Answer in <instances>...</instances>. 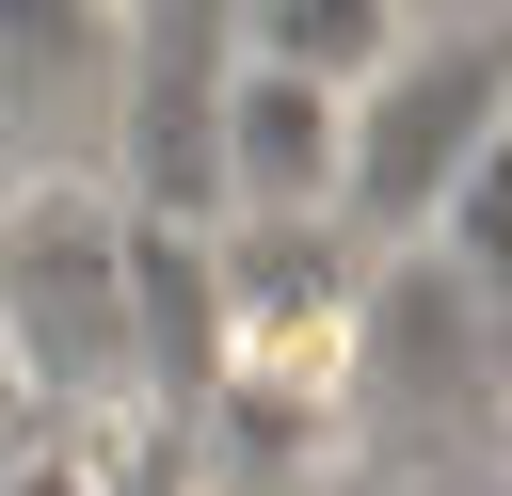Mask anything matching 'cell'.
Returning a JSON list of instances; mask_svg holds the SVG:
<instances>
[{"mask_svg": "<svg viewBox=\"0 0 512 496\" xmlns=\"http://www.w3.org/2000/svg\"><path fill=\"white\" fill-rule=\"evenodd\" d=\"M0 368L48 416L144 400V320H128V192L112 176H16L0 192Z\"/></svg>", "mask_w": 512, "mask_h": 496, "instance_id": "cell-1", "label": "cell"}, {"mask_svg": "<svg viewBox=\"0 0 512 496\" xmlns=\"http://www.w3.org/2000/svg\"><path fill=\"white\" fill-rule=\"evenodd\" d=\"M336 176H352V96L272 48H224V208H336Z\"/></svg>", "mask_w": 512, "mask_h": 496, "instance_id": "cell-4", "label": "cell"}, {"mask_svg": "<svg viewBox=\"0 0 512 496\" xmlns=\"http://www.w3.org/2000/svg\"><path fill=\"white\" fill-rule=\"evenodd\" d=\"M0 464H16V368H0Z\"/></svg>", "mask_w": 512, "mask_h": 496, "instance_id": "cell-10", "label": "cell"}, {"mask_svg": "<svg viewBox=\"0 0 512 496\" xmlns=\"http://www.w3.org/2000/svg\"><path fill=\"white\" fill-rule=\"evenodd\" d=\"M0 192H16V176H0Z\"/></svg>", "mask_w": 512, "mask_h": 496, "instance_id": "cell-13", "label": "cell"}, {"mask_svg": "<svg viewBox=\"0 0 512 496\" xmlns=\"http://www.w3.org/2000/svg\"><path fill=\"white\" fill-rule=\"evenodd\" d=\"M400 32H416L400 0H240V48H272V64L336 80V96H352V80H368V64L400 48Z\"/></svg>", "mask_w": 512, "mask_h": 496, "instance_id": "cell-7", "label": "cell"}, {"mask_svg": "<svg viewBox=\"0 0 512 496\" xmlns=\"http://www.w3.org/2000/svg\"><path fill=\"white\" fill-rule=\"evenodd\" d=\"M112 112H128L112 192H128V208L208 224V208H224V48H208V16H192V0H176V16H144V48H128Z\"/></svg>", "mask_w": 512, "mask_h": 496, "instance_id": "cell-3", "label": "cell"}, {"mask_svg": "<svg viewBox=\"0 0 512 496\" xmlns=\"http://www.w3.org/2000/svg\"><path fill=\"white\" fill-rule=\"evenodd\" d=\"M496 112H512V32H496V16L400 32V48L352 80V176H336V208H352V224H448V192H464V160L496 144Z\"/></svg>", "mask_w": 512, "mask_h": 496, "instance_id": "cell-2", "label": "cell"}, {"mask_svg": "<svg viewBox=\"0 0 512 496\" xmlns=\"http://www.w3.org/2000/svg\"><path fill=\"white\" fill-rule=\"evenodd\" d=\"M448 16H512V0H448Z\"/></svg>", "mask_w": 512, "mask_h": 496, "instance_id": "cell-11", "label": "cell"}, {"mask_svg": "<svg viewBox=\"0 0 512 496\" xmlns=\"http://www.w3.org/2000/svg\"><path fill=\"white\" fill-rule=\"evenodd\" d=\"M128 320H144V400H208L224 352H240V288H224V240L176 224V208H128Z\"/></svg>", "mask_w": 512, "mask_h": 496, "instance_id": "cell-5", "label": "cell"}, {"mask_svg": "<svg viewBox=\"0 0 512 496\" xmlns=\"http://www.w3.org/2000/svg\"><path fill=\"white\" fill-rule=\"evenodd\" d=\"M448 320H464V256H416V272L368 304V368H384L400 400H432V384L464 368V352H448Z\"/></svg>", "mask_w": 512, "mask_h": 496, "instance_id": "cell-8", "label": "cell"}, {"mask_svg": "<svg viewBox=\"0 0 512 496\" xmlns=\"http://www.w3.org/2000/svg\"><path fill=\"white\" fill-rule=\"evenodd\" d=\"M496 464H512V416H496Z\"/></svg>", "mask_w": 512, "mask_h": 496, "instance_id": "cell-12", "label": "cell"}, {"mask_svg": "<svg viewBox=\"0 0 512 496\" xmlns=\"http://www.w3.org/2000/svg\"><path fill=\"white\" fill-rule=\"evenodd\" d=\"M0 496H96V464H80V448H16V464H0Z\"/></svg>", "mask_w": 512, "mask_h": 496, "instance_id": "cell-9", "label": "cell"}, {"mask_svg": "<svg viewBox=\"0 0 512 496\" xmlns=\"http://www.w3.org/2000/svg\"><path fill=\"white\" fill-rule=\"evenodd\" d=\"M112 0H0V144H48L64 112H112Z\"/></svg>", "mask_w": 512, "mask_h": 496, "instance_id": "cell-6", "label": "cell"}]
</instances>
